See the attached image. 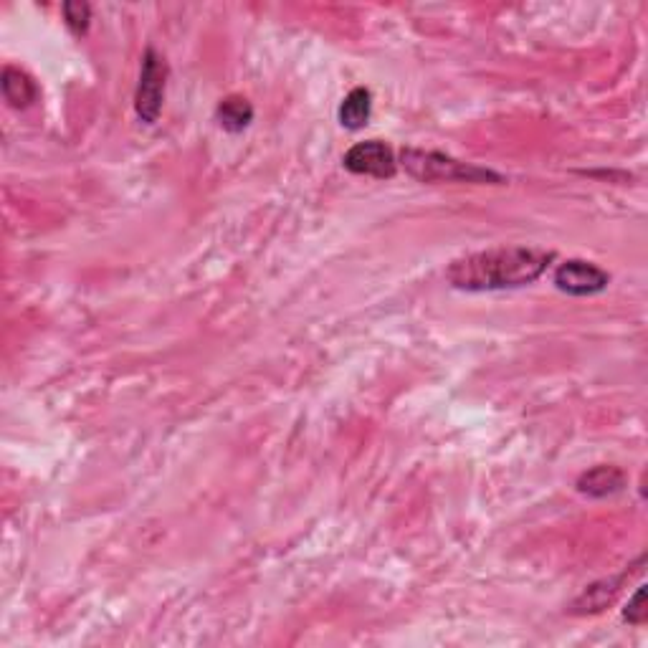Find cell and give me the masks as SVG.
<instances>
[{
  "label": "cell",
  "instance_id": "6da1fadb",
  "mask_svg": "<svg viewBox=\"0 0 648 648\" xmlns=\"http://www.w3.org/2000/svg\"><path fill=\"white\" fill-rule=\"evenodd\" d=\"M555 259L552 251L535 246H499L456 259L446 271V279L461 292H499L519 289L540 279Z\"/></svg>",
  "mask_w": 648,
  "mask_h": 648
},
{
  "label": "cell",
  "instance_id": "7a4b0ae2",
  "mask_svg": "<svg viewBox=\"0 0 648 648\" xmlns=\"http://www.w3.org/2000/svg\"><path fill=\"white\" fill-rule=\"evenodd\" d=\"M400 165L405 168V173L421 180V183H504L502 175L494 173V170L461 162L456 157L443 155V152L418 150V147H405L400 152Z\"/></svg>",
  "mask_w": 648,
  "mask_h": 648
},
{
  "label": "cell",
  "instance_id": "3957f363",
  "mask_svg": "<svg viewBox=\"0 0 648 648\" xmlns=\"http://www.w3.org/2000/svg\"><path fill=\"white\" fill-rule=\"evenodd\" d=\"M168 61L157 54L155 49H147L142 56L140 84L135 92V112L145 125H155L160 119L162 102H165V87H168Z\"/></svg>",
  "mask_w": 648,
  "mask_h": 648
},
{
  "label": "cell",
  "instance_id": "277c9868",
  "mask_svg": "<svg viewBox=\"0 0 648 648\" xmlns=\"http://www.w3.org/2000/svg\"><path fill=\"white\" fill-rule=\"evenodd\" d=\"M552 281H555V287L562 294H570V297H593V294L608 289L611 276H608V271L600 269L598 264H593V261L567 259L557 266Z\"/></svg>",
  "mask_w": 648,
  "mask_h": 648
},
{
  "label": "cell",
  "instance_id": "5b68a950",
  "mask_svg": "<svg viewBox=\"0 0 648 648\" xmlns=\"http://www.w3.org/2000/svg\"><path fill=\"white\" fill-rule=\"evenodd\" d=\"M342 165H345L350 173L355 175H368V178L388 180L398 173V160H395V152L385 145L383 140H365L352 145L350 150L342 157Z\"/></svg>",
  "mask_w": 648,
  "mask_h": 648
},
{
  "label": "cell",
  "instance_id": "8992f818",
  "mask_svg": "<svg viewBox=\"0 0 648 648\" xmlns=\"http://www.w3.org/2000/svg\"><path fill=\"white\" fill-rule=\"evenodd\" d=\"M626 481H628L626 474H623L618 466L600 464V466H593V469L583 471V474L578 476V492L590 499H605L623 492Z\"/></svg>",
  "mask_w": 648,
  "mask_h": 648
},
{
  "label": "cell",
  "instance_id": "52a82bcc",
  "mask_svg": "<svg viewBox=\"0 0 648 648\" xmlns=\"http://www.w3.org/2000/svg\"><path fill=\"white\" fill-rule=\"evenodd\" d=\"M0 87H3L6 102L16 109H28L38 99L36 81H33L26 71L16 69V66H6V69H3Z\"/></svg>",
  "mask_w": 648,
  "mask_h": 648
},
{
  "label": "cell",
  "instance_id": "ba28073f",
  "mask_svg": "<svg viewBox=\"0 0 648 648\" xmlns=\"http://www.w3.org/2000/svg\"><path fill=\"white\" fill-rule=\"evenodd\" d=\"M626 575L628 573L618 575V578H611V580H598V583H593L590 588H585V593L573 603V613H578V616H588V613H600L603 608H608V605L616 600Z\"/></svg>",
  "mask_w": 648,
  "mask_h": 648
},
{
  "label": "cell",
  "instance_id": "9c48e42d",
  "mask_svg": "<svg viewBox=\"0 0 648 648\" xmlns=\"http://www.w3.org/2000/svg\"><path fill=\"white\" fill-rule=\"evenodd\" d=\"M373 117V94L365 87H355L340 104V125L345 130H362Z\"/></svg>",
  "mask_w": 648,
  "mask_h": 648
},
{
  "label": "cell",
  "instance_id": "30bf717a",
  "mask_svg": "<svg viewBox=\"0 0 648 648\" xmlns=\"http://www.w3.org/2000/svg\"><path fill=\"white\" fill-rule=\"evenodd\" d=\"M218 125L226 132H243L246 127L254 122V107H251L249 99L243 97H226L221 104H218Z\"/></svg>",
  "mask_w": 648,
  "mask_h": 648
},
{
  "label": "cell",
  "instance_id": "8fae6325",
  "mask_svg": "<svg viewBox=\"0 0 648 648\" xmlns=\"http://www.w3.org/2000/svg\"><path fill=\"white\" fill-rule=\"evenodd\" d=\"M61 13H64V23L74 36H84L89 31V26H92V6L89 3H79V0L64 3Z\"/></svg>",
  "mask_w": 648,
  "mask_h": 648
},
{
  "label": "cell",
  "instance_id": "7c38bea8",
  "mask_svg": "<svg viewBox=\"0 0 648 648\" xmlns=\"http://www.w3.org/2000/svg\"><path fill=\"white\" fill-rule=\"evenodd\" d=\"M623 618H626L631 626H643V623H646V585H638L633 598L628 600Z\"/></svg>",
  "mask_w": 648,
  "mask_h": 648
}]
</instances>
